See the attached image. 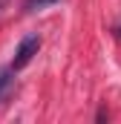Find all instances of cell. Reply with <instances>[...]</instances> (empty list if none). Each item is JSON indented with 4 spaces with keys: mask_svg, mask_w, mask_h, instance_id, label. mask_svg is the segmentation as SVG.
I'll list each match as a JSON object with an SVG mask.
<instances>
[{
    "mask_svg": "<svg viewBox=\"0 0 121 124\" xmlns=\"http://www.w3.org/2000/svg\"><path fill=\"white\" fill-rule=\"evenodd\" d=\"M38 49H40V38H38V35H26V38L20 40L17 52H15V61H12V66H15V69L29 66V61L38 55Z\"/></svg>",
    "mask_w": 121,
    "mask_h": 124,
    "instance_id": "1",
    "label": "cell"
},
{
    "mask_svg": "<svg viewBox=\"0 0 121 124\" xmlns=\"http://www.w3.org/2000/svg\"><path fill=\"white\" fill-rule=\"evenodd\" d=\"M15 66H6V69H0V104L9 98V93L15 90Z\"/></svg>",
    "mask_w": 121,
    "mask_h": 124,
    "instance_id": "2",
    "label": "cell"
},
{
    "mask_svg": "<svg viewBox=\"0 0 121 124\" xmlns=\"http://www.w3.org/2000/svg\"><path fill=\"white\" fill-rule=\"evenodd\" d=\"M49 3H58V0H26L23 9H26V12H38V9H43V6H49Z\"/></svg>",
    "mask_w": 121,
    "mask_h": 124,
    "instance_id": "3",
    "label": "cell"
},
{
    "mask_svg": "<svg viewBox=\"0 0 121 124\" xmlns=\"http://www.w3.org/2000/svg\"><path fill=\"white\" fill-rule=\"evenodd\" d=\"M6 3H9V0H0V15H3V6H6Z\"/></svg>",
    "mask_w": 121,
    "mask_h": 124,
    "instance_id": "4",
    "label": "cell"
}]
</instances>
